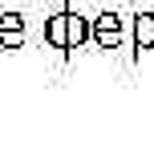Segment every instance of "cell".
Here are the masks:
<instances>
[{
  "label": "cell",
  "instance_id": "obj_1",
  "mask_svg": "<svg viewBox=\"0 0 154 154\" xmlns=\"http://www.w3.org/2000/svg\"><path fill=\"white\" fill-rule=\"evenodd\" d=\"M122 32H126V20L118 12H97L93 16V41H97L101 49H114L118 41H122Z\"/></svg>",
  "mask_w": 154,
  "mask_h": 154
},
{
  "label": "cell",
  "instance_id": "obj_2",
  "mask_svg": "<svg viewBox=\"0 0 154 154\" xmlns=\"http://www.w3.org/2000/svg\"><path fill=\"white\" fill-rule=\"evenodd\" d=\"M20 45H24V16L0 12V49H20Z\"/></svg>",
  "mask_w": 154,
  "mask_h": 154
},
{
  "label": "cell",
  "instance_id": "obj_3",
  "mask_svg": "<svg viewBox=\"0 0 154 154\" xmlns=\"http://www.w3.org/2000/svg\"><path fill=\"white\" fill-rule=\"evenodd\" d=\"M45 41L53 49H69V8H61L57 16L45 20Z\"/></svg>",
  "mask_w": 154,
  "mask_h": 154
},
{
  "label": "cell",
  "instance_id": "obj_4",
  "mask_svg": "<svg viewBox=\"0 0 154 154\" xmlns=\"http://www.w3.org/2000/svg\"><path fill=\"white\" fill-rule=\"evenodd\" d=\"M89 37H93V20L69 8V49H81V45H85Z\"/></svg>",
  "mask_w": 154,
  "mask_h": 154
},
{
  "label": "cell",
  "instance_id": "obj_5",
  "mask_svg": "<svg viewBox=\"0 0 154 154\" xmlns=\"http://www.w3.org/2000/svg\"><path fill=\"white\" fill-rule=\"evenodd\" d=\"M134 45L138 49H154V12H138L134 16Z\"/></svg>",
  "mask_w": 154,
  "mask_h": 154
}]
</instances>
